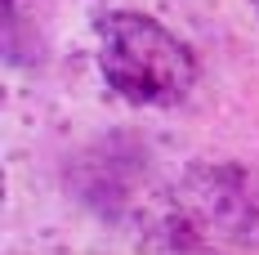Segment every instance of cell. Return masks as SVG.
Wrapping results in <instances>:
<instances>
[{
    "instance_id": "obj_2",
    "label": "cell",
    "mask_w": 259,
    "mask_h": 255,
    "mask_svg": "<svg viewBox=\"0 0 259 255\" xmlns=\"http://www.w3.org/2000/svg\"><path fill=\"white\" fill-rule=\"evenodd\" d=\"M170 246H255L259 175L241 166H197L170 197Z\"/></svg>"
},
{
    "instance_id": "obj_1",
    "label": "cell",
    "mask_w": 259,
    "mask_h": 255,
    "mask_svg": "<svg viewBox=\"0 0 259 255\" xmlns=\"http://www.w3.org/2000/svg\"><path fill=\"white\" fill-rule=\"evenodd\" d=\"M99 72L134 107H175L197 85V58L152 14L107 9L99 18Z\"/></svg>"
}]
</instances>
